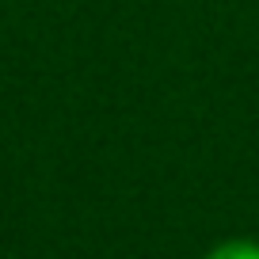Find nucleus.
I'll return each mask as SVG.
<instances>
[{"label":"nucleus","instance_id":"obj_1","mask_svg":"<svg viewBox=\"0 0 259 259\" xmlns=\"http://www.w3.org/2000/svg\"><path fill=\"white\" fill-rule=\"evenodd\" d=\"M206 259H259V240H248V236L221 240L206 251Z\"/></svg>","mask_w":259,"mask_h":259}]
</instances>
